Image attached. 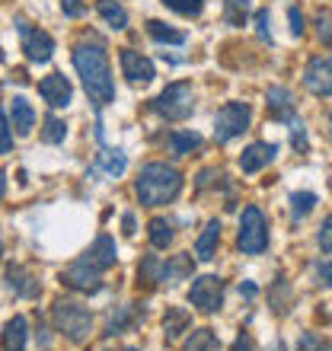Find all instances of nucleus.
Returning <instances> with one entry per match:
<instances>
[{
    "instance_id": "c03bdc74",
    "label": "nucleus",
    "mask_w": 332,
    "mask_h": 351,
    "mask_svg": "<svg viewBox=\"0 0 332 351\" xmlns=\"http://www.w3.org/2000/svg\"><path fill=\"white\" fill-rule=\"evenodd\" d=\"M214 176H221V169H204V173L198 176V185H202V189H204V185H211Z\"/></svg>"
},
{
    "instance_id": "423d86ee",
    "label": "nucleus",
    "mask_w": 332,
    "mask_h": 351,
    "mask_svg": "<svg viewBox=\"0 0 332 351\" xmlns=\"http://www.w3.org/2000/svg\"><path fill=\"white\" fill-rule=\"evenodd\" d=\"M249 121H252V106L249 102H227L217 112V119H214V141L227 144V141L240 138L243 131L249 128Z\"/></svg>"
},
{
    "instance_id": "c85d7f7f",
    "label": "nucleus",
    "mask_w": 332,
    "mask_h": 351,
    "mask_svg": "<svg viewBox=\"0 0 332 351\" xmlns=\"http://www.w3.org/2000/svg\"><path fill=\"white\" fill-rule=\"evenodd\" d=\"M160 278H163V262L157 259V256H147V259L138 265V285H160Z\"/></svg>"
},
{
    "instance_id": "412c9836",
    "label": "nucleus",
    "mask_w": 332,
    "mask_h": 351,
    "mask_svg": "<svg viewBox=\"0 0 332 351\" xmlns=\"http://www.w3.org/2000/svg\"><path fill=\"white\" fill-rule=\"evenodd\" d=\"M217 243H221V221H208V227H204L202 237H198V243H195V256H198L202 262H211Z\"/></svg>"
},
{
    "instance_id": "39448f33",
    "label": "nucleus",
    "mask_w": 332,
    "mask_h": 351,
    "mask_svg": "<svg viewBox=\"0 0 332 351\" xmlns=\"http://www.w3.org/2000/svg\"><path fill=\"white\" fill-rule=\"evenodd\" d=\"M237 243H240V250L246 252V256H259V252L268 250V221H265V214L259 211L256 204L243 208Z\"/></svg>"
},
{
    "instance_id": "a878e982",
    "label": "nucleus",
    "mask_w": 332,
    "mask_h": 351,
    "mask_svg": "<svg viewBox=\"0 0 332 351\" xmlns=\"http://www.w3.org/2000/svg\"><path fill=\"white\" fill-rule=\"evenodd\" d=\"M173 221H166V217H154L150 221V246L154 250H166L169 243H173Z\"/></svg>"
},
{
    "instance_id": "ddd939ff",
    "label": "nucleus",
    "mask_w": 332,
    "mask_h": 351,
    "mask_svg": "<svg viewBox=\"0 0 332 351\" xmlns=\"http://www.w3.org/2000/svg\"><path fill=\"white\" fill-rule=\"evenodd\" d=\"M38 96H42L51 109H67L74 90H71V80H67L64 74H48L38 80Z\"/></svg>"
},
{
    "instance_id": "9d476101",
    "label": "nucleus",
    "mask_w": 332,
    "mask_h": 351,
    "mask_svg": "<svg viewBox=\"0 0 332 351\" xmlns=\"http://www.w3.org/2000/svg\"><path fill=\"white\" fill-rule=\"evenodd\" d=\"M304 86L313 96H332V58H310L304 67Z\"/></svg>"
},
{
    "instance_id": "20e7f679",
    "label": "nucleus",
    "mask_w": 332,
    "mask_h": 351,
    "mask_svg": "<svg viewBox=\"0 0 332 351\" xmlns=\"http://www.w3.org/2000/svg\"><path fill=\"white\" fill-rule=\"evenodd\" d=\"M154 112H157L160 119H166V121L189 119V115L195 112V90H192V84H185V80L169 84L157 96V99H154Z\"/></svg>"
},
{
    "instance_id": "f03ea898",
    "label": "nucleus",
    "mask_w": 332,
    "mask_h": 351,
    "mask_svg": "<svg viewBox=\"0 0 332 351\" xmlns=\"http://www.w3.org/2000/svg\"><path fill=\"white\" fill-rule=\"evenodd\" d=\"M179 192H182V173L169 163H147L134 179V195L144 208L169 204Z\"/></svg>"
},
{
    "instance_id": "49530a36",
    "label": "nucleus",
    "mask_w": 332,
    "mask_h": 351,
    "mask_svg": "<svg viewBox=\"0 0 332 351\" xmlns=\"http://www.w3.org/2000/svg\"><path fill=\"white\" fill-rule=\"evenodd\" d=\"M121 227H125V237H134V214H125V217H121Z\"/></svg>"
},
{
    "instance_id": "3c124183",
    "label": "nucleus",
    "mask_w": 332,
    "mask_h": 351,
    "mask_svg": "<svg viewBox=\"0 0 332 351\" xmlns=\"http://www.w3.org/2000/svg\"><path fill=\"white\" fill-rule=\"evenodd\" d=\"M0 259H3V240H0Z\"/></svg>"
},
{
    "instance_id": "603ef678",
    "label": "nucleus",
    "mask_w": 332,
    "mask_h": 351,
    "mask_svg": "<svg viewBox=\"0 0 332 351\" xmlns=\"http://www.w3.org/2000/svg\"><path fill=\"white\" fill-rule=\"evenodd\" d=\"M329 121H332V119H329Z\"/></svg>"
},
{
    "instance_id": "aec40b11",
    "label": "nucleus",
    "mask_w": 332,
    "mask_h": 351,
    "mask_svg": "<svg viewBox=\"0 0 332 351\" xmlns=\"http://www.w3.org/2000/svg\"><path fill=\"white\" fill-rule=\"evenodd\" d=\"M265 102H268V112H272L275 119H285V121L294 119V96H291V90L272 86V90L265 93Z\"/></svg>"
},
{
    "instance_id": "9b49d317",
    "label": "nucleus",
    "mask_w": 332,
    "mask_h": 351,
    "mask_svg": "<svg viewBox=\"0 0 332 351\" xmlns=\"http://www.w3.org/2000/svg\"><path fill=\"white\" fill-rule=\"evenodd\" d=\"M7 287L19 297V300H36V297L42 294L38 275L29 265H19V262H13V265L7 268Z\"/></svg>"
},
{
    "instance_id": "7c9ffc66",
    "label": "nucleus",
    "mask_w": 332,
    "mask_h": 351,
    "mask_svg": "<svg viewBox=\"0 0 332 351\" xmlns=\"http://www.w3.org/2000/svg\"><path fill=\"white\" fill-rule=\"evenodd\" d=\"M64 138H67V125L61 119H55V115H48L45 128H42V141L45 144H61Z\"/></svg>"
},
{
    "instance_id": "09e8293b",
    "label": "nucleus",
    "mask_w": 332,
    "mask_h": 351,
    "mask_svg": "<svg viewBox=\"0 0 332 351\" xmlns=\"http://www.w3.org/2000/svg\"><path fill=\"white\" fill-rule=\"evenodd\" d=\"M275 351H285V345H281V342H275Z\"/></svg>"
},
{
    "instance_id": "79ce46f5",
    "label": "nucleus",
    "mask_w": 332,
    "mask_h": 351,
    "mask_svg": "<svg viewBox=\"0 0 332 351\" xmlns=\"http://www.w3.org/2000/svg\"><path fill=\"white\" fill-rule=\"evenodd\" d=\"M61 10H64V16H83L86 7H83V0H61Z\"/></svg>"
},
{
    "instance_id": "cd10ccee",
    "label": "nucleus",
    "mask_w": 332,
    "mask_h": 351,
    "mask_svg": "<svg viewBox=\"0 0 332 351\" xmlns=\"http://www.w3.org/2000/svg\"><path fill=\"white\" fill-rule=\"evenodd\" d=\"M252 10V0H224V23L227 26H243Z\"/></svg>"
},
{
    "instance_id": "6ab92c4d",
    "label": "nucleus",
    "mask_w": 332,
    "mask_h": 351,
    "mask_svg": "<svg viewBox=\"0 0 332 351\" xmlns=\"http://www.w3.org/2000/svg\"><path fill=\"white\" fill-rule=\"evenodd\" d=\"M192 329V313L185 310V306H169L163 316V335L166 342H176L182 332H189Z\"/></svg>"
},
{
    "instance_id": "1a4fd4ad",
    "label": "nucleus",
    "mask_w": 332,
    "mask_h": 351,
    "mask_svg": "<svg viewBox=\"0 0 332 351\" xmlns=\"http://www.w3.org/2000/svg\"><path fill=\"white\" fill-rule=\"evenodd\" d=\"M16 29L23 36V51L32 64H45L48 58L55 55V38L48 36L45 29H32L26 19H16Z\"/></svg>"
},
{
    "instance_id": "8fccbe9b",
    "label": "nucleus",
    "mask_w": 332,
    "mask_h": 351,
    "mask_svg": "<svg viewBox=\"0 0 332 351\" xmlns=\"http://www.w3.org/2000/svg\"><path fill=\"white\" fill-rule=\"evenodd\" d=\"M121 351H141V348H134V345H128V348H121Z\"/></svg>"
},
{
    "instance_id": "58836bf2",
    "label": "nucleus",
    "mask_w": 332,
    "mask_h": 351,
    "mask_svg": "<svg viewBox=\"0 0 332 351\" xmlns=\"http://www.w3.org/2000/svg\"><path fill=\"white\" fill-rule=\"evenodd\" d=\"M287 23H291V36L300 38L304 36V13H300V7H287Z\"/></svg>"
},
{
    "instance_id": "b1692460",
    "label": "nucleus",
    "mask_w": 332,
    "mask_h": 351,
    "mask_svg": "<svg viewBox=\"0 0 332 351\" xmlns=\"http://www.w3.org/2000/svg\"><path fill=\"white\" fill-rule=\"evenodd\" d=\"M166 144H169V150H173L176 157H182V154H192L202 144V134H195V131H173L166 138Z\"/></svg>"
},
{
    "instance_id": "7ed1b4c3",
    "label": "nucleus",
    "mask_w": 332,
    "mask_h": 351,
    "mask_svg": "<svg viewBox=\"0 0 332 351\" xmlns=\"http://www.w3.org/2000/svg\"><path fill=\"white\" fill-rule=\"evenodd\" d=\"M51 323H55L58 332H64L71 342H86V339H90V329H93V313L83 304H77V300L61 297V300H55V306H51Z\"/></svg>"
},
{
    "instance_id": "f704fd0d",
    "label": "nucleus",
    "mask_w": 332,
    "mask_h": 351,
    "mask_svg": "<svg viewBox=\"0 0 332 351\" xmlns=\"http://www.w3.org/2000/svg\"><path fill=\"white\" fill-rule=\"evenodd\" d=\"M297 351H332V342L320 339L316 332H304L300 335V342H297Z\"/></svg>"
},
{
    "instance_id": "f8f14e48",
    "label": "nucleus",
    "mask_w": 332,
    "mask_h": 351,
    "mask_svg": "<svg viewBox=\"0 0 332 351\" xmlns=\"http://www.w3.org/2000/svg\"><path fill=\"white\" fill-rule=\"evenodd\" d=\"M119 61H121V74L128 77L131 84H150V80L157 77L154 61H150V58H144L141 51H134V48H121Z\"/></svg>"
},
{
    "instance_id": "c9c22d12",
    "label": "nucleus",
    "mask_w": 332,
    "mask_h": 351,
    "mask_svg": "<svg viewBox=\"0 0 332 351\" xmlns=\"http://www.w3.org/2000/svg\"><path fill=\"white\" fill-rule=\"evenodd\" d=\"M291 144H294L297 154H307V150H310V141H307L304 125H300V121H294V119H291Z\"/></svg>"
},
{
    "instance_id": "37998d69",
    "label": "nucleus",
    "mask_w": 332,
    "mask_h": 351,
    "mask_svg": "<svg viewBox=\"0 0 332 351\" xmlns=\"http://www.w3.org/2000/svg\"><path fill=\"white\" fill-rule=\"evenodd\" d=\"M230 351H256V345H252V339H249L246 332H240L237 339H233V348Z\"/></svg>"
},
{
    "instance_id": "f3484780",
    "label": "nucleus",
    "mask_w": 332,
    "mask_h": 351,
    "mask_svg": "<svg viewBox=\"0 0 332 351\" xmlns=\"http://www.w3.org/2000/svg\"><path fill=\"white\" fill-rule=\"evenodd\" d=\"M83 259L93 262V265L102 268V271H106V268H112V265H115V240H112L109 233H99V237H96V243L83 252Z\"/></svg>"
},
{
    "instance_id": "dca6fc26",
    "label": "nucleus",
    "mask_w": 332,
    "mask_h": 351,
    "mask_svg": "<svg viewBox=\"0 0 332 351\" xmlns=\"http://www.w3.org/2000/svg\"><path fill=\"white\" fill-rule=\"evenodd\" d=\"M10 121H13L19 138H26L29 131L36 128V109H32V102L23 99V96H13V102H10Z\"/></svg>"
},
{
    "instance_id": "f257e3e1",
    "label": "nucleus",
    "mask_w": 332,
    "mask_h": 351,
    "mask_svg": "<svg viewBox=\"0 0 332 351\" xmlns=\"http://www.w3.org/2000/svg\"><path fill=\"white\" fill-rule=\"evenodd\" d=\"M74 67L83 80V90L90 96V102L96 109L109 106L115 99V80H112V67L106 45L96 38H86L80 45H74Z\"/></svg>"
},
{
    "instance_id": "0eeeda50",
    "label": "nucleus",
    "mask_w": 332,
    "mask_h": 351,
    "mask_svg": "<svg viewBox=\"0 0 332 351\" xmlns=\"http://www.w3.org/2000/svg\"><path fill=\"white\" fill-rule=\"evenodd\" d=\"M102 268H96L93 262H86L80 256L77 262H71V265L61 271V281H64L67 287H74V291H80V294H99L102 291Z\"/></svg>"
},
{
    "instance_id": "c756f323",
    "label": "nucleus",
    "mask_w": 332,
    "mask_h": 351,
    "mask_svg": "<svg viewBox=\"0 0 332 351\" xmlns=\"http://www.w3.org/2000/svg\"><path fill=\"white\" fill-rule=\"evenodd\" d=\"M134 316H138V306H119V310H115V313L109 316V326H106V335H119V332H125V329H128L131 326V319H134Z\"/></svg>"
},
{
    "instance_id": "4c0bfd02",
    "label": "nucleus",
    "mask_w": 332,
    "mask_h": 351,
    "mask_svg": "<svg viewBox=\"0 0 332 351\" xmlns=\"http://www.w3.org/2000/svg\"><path fill=\"white\" fill-rule=\"evenodd\" d=\"M10 150H13V134H10L7 112L0 109V154H10Z\"/></svg>"
},
{
    "instance_id": "6e6552de",
    "label": "nucleus",
    "mask_w": 332,
    "mask_h": 351,
    "mask_svg": "<svg viewBox=\"0 0 332 351\" xmlns=\"http://www.w3.org/2000/svg\"><path fill=\"white\" fill-rule=\"evenodd\" d=\"M189 304L202 313H217L224 304V281L217 275H204L192 281V291H189Z\"/></svg>"
},
{
    "instance_id": "2eb2a0df",
    "label": "nucleus",
    "mask_w": 332,
    "mask_h": 351,
    "mask_svg": "<svg viewBox=\"0 0 332 351\" xmlns=\"http://www.w3.org/2000/svg\"><path fill=\"white\" fill-rule=\"evenodd\" d=\"M26 342H29L26 316H13V319H7L3 332H0V351H26Z\"/></svg>"
},
{
    "instance_id": "393cba45",
    "label": "nucleus",
    "mask_w": 332,
    "mask_h": 351,
    "mask_svg": "<svg viewBox=\"0 0 332 351\" xmlns=\"http://www.w3.org/2000/svg\"><path fill=\"white\" fill-rule=\"evenodd\" d=\"M96 167H99L106 176H121V173H125V167H128V160H125V154H121V150L102 147V154L96 157Z\"/></svg>"
},
{
    "instance_id": "2f4dec72",
    "label": "nucleus",
    "mask_w": 332,
    "mask_h": 351,
    "mask_svg": "<svg viewBox=\"0 0 332 351\" xmlns=\"http://www.w3.org/2000/svg\"><path fill=\"white\" fill-rule=\"evenodd\" d=\"M313 204H316V195L313 192H294V195H291V214H294V221L307 217V214L313 211Z\"/></svg>"
},
{
    "instance_id": "4be33fe9",
    "label": "nucleus",
    "mask_w": 332,
    "mask_h": 351,
    "mask_svg": "<svg viewBox=\"0 0 332 351\" xmlns=\"http://www.w3.org/2000/svg\"><path fill=\"white\" fill-rule=\"evenodd\" d=\"M99 16L106 19V26L115 29V32H121V29L128 26V10L121 7L119 0H99Z\"/></svg>"
},
{
    "instance_id": "4468645a",
    "label": "nucleus",
    "mask_w": 332,
    "mask_h": 351,
    "mask_svg": "<svg viewBox=\"0 0 332 351\" xmlns=\"http://www.w3.org/2000/svg\"><path fill=\"white\" fill-rule=\"evenodd\" d=\"M275 154H278V147L275 144H268V141H259V144H249L246 150L240 154V169L246 176H252V173H259V169H265L272 160H275Z\"/></svg>"
},
{
    "instance_id": "a19ab883",
    "label": "nucleus",
    "mask_w": 332,
    "mask_h": 351,
    "mask_svg": "<svg viewBox=\"0 0 332 351\" xmlns=\"http://www.w3.org/2000/svg\"><path fill=\"white\" fill-rule=\"evenodd\" d=\"M316 285L332 287V262H320L316 265Z\"/></svg>"
},
{
    "instance_id": "a211bd4d",
    "label": "nucleus",
    "mask_w": 332,
    "mask_h": 351,
    "mask_svg": "<svg viewBox=\"0 0 332 351\" xmlns=\"http://www.w3.org/2000/svg\"><path fill=\"white\" fill-rule=\"evenodd\" d=\"M195 271V259L189 252H179V256H169L163 262V285H176V281H185V278H192Z\"/></svg>"
},
{
    "instance_id": "e433bc0d",
    "label": "nucleus",
    "mask_w": 332,
    "mask_h": 351,
    "mask_svg": "<svg viewBox=\"0 0 332 351\" xmlns=\"http://www.w3.org/2000/svg\"><path fill=\"white\" fill-rule=\"evenodd\" d=\"M256 32L262 42H272V16H268V10H256Z\"/></svg>"
},
{
    "instance_id": "a18cd8bd",
    "label": "nucleus",
    "mask_w": 332,
    "mask_h": 351,
    "mask_svg": "<svg viewBox=\"0 0 332 351\" xmlns=\"http://www.w3.org/2000/svg\"><path fill=\"white\" fill-rule=\"evenodd\" d=\"M240 294H243V297H246V300H252V297H256V294H259V287H256V285H252V281H243V285H240Z\"/></svg>"
},
{
    "instance_id": "5701e85b",
    "label": "nucleus",
    "mask_w": 332,
    "mask_h": 351,
    "mask_svg": "<svg viewBox=\"0 0 332 351\" xmlns=\"http://www.w3.org/2000/svg\"><path fill=\"white\" fill-rule=\"evenodd\" d=\"M182 351H221V339L214 329H195L192 339L182 345Z\"/></svg>"
},
{
    "instance_id": "ea45409f",
    "label": "nucleus",
    "mask_w": 332,
    "mask_h": 351,
    "mask_svg": "<svg viewBox=\"0 0 332 351\" xmlns=\"http://www.w3.org/2000/svg\"><path fill=\"white\" fill-rule=\"evenodd\" d=\"M316 243H320V250H323V252H332V214L323 221V227H320V237H316Z\"/></svg>"
},
{
    "instance_id": "de8ad7c7",
    "label": "nucleus",
    "mask_w": 332,
    "mask_h": 351,
    "mask_svg": "<svg viewBox=\"0 0 332 351\" xmlns=\"http://www.w3.org/2000/svg\"><path fill=\"white\" fill-rule=\"evenodd\" d=\"M3 195H7V173L0 169V202H3Z\"/></svg>"
},
{
    "instance_id": "473e14b6",
    "label": "nucleus",
    "mask_w": 332,
    "mask_h": 351,
    "mask_svg": "<svg viewBox=\"0 0 332 351\" xmlns=\"http://www.w3.org/2000/svg\"><path fill=\"white\" fill-rule=\"evenodd\" d=\"M160 3L179 13V16H198L204 10V0H160Z\"/></svg>"
},
{
    "instance_id": "72a5a7b5",
    "label": "nucleus",
    "mask_w": 332,
    "mask_h": 351,
    "mask_svg": "<svg viewBox=\"0 0 332 351\" xmlns=\"http://www.w3.org/2000/svg\"><path fill=\"white\" fill-rule=\"evenodd\" d=\"M316 36H320L323 45L332 48V13L329 10H320V13H316Z\"/></svg>"
},
{
    "instance_id": "bb28decb",
    "label": "nucleus",
    "mask_w": 332,
    "mask_h": 351,
    "mask_svg": "<svg viewBox=\"0 0 332 351\" xmlns=\"http://www.w3.org/2000/svg\"><path fill=\"white\" fill-rule=\"evenodd\" d=\"M147 32H150V38H157L160 45H182V42H185V32H179V29H169L166 23H160V19H150V23H147Z\"/></svg>"
}]
</instances>
